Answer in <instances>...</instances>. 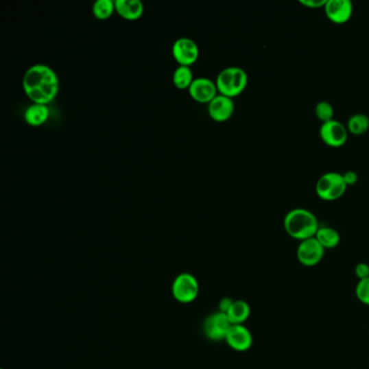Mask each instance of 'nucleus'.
<instances>
[{
    "instance_id": "obj_20",
    "label": "nucleus",
    "mask_w": 369,
    "mask_h": 369,
    "mask_svg": "<svg viewBox=\"0 0 369 369\" xmlns=\"http://www.w3.org/2000/svg\"><path fill=\"white\" fill-rule=\"evenodd\" d=\"M115 11V1L113 0H97L93 3V13L97 20H108Z\"/></svg>"
},
{
    "instance_id": "obj_11",
    "label": "nucleus",
    "mask_w": 369,
    "mask_h": 369,
    "mask_svg": "<svg viewBox=\"0 0 369 369\" xmlns=\"http://www.w3.org/2000/svg\"><path fill=\"white\" fill-rule=\"evenodd\" d=\"M252 333L245 325H232L226 337V342L234 351L246 352L252 346Z\"/></svg>"
},
{
    "instance_id": "obj_17",
    "label": "nucleus",
    "mask_w": 369,
    "mask_h": 369,
    "mask_svg": "<svg viewBox=\"0 0 369 369\" xmlns=\"http://www.w3.org/2000/svg\"><path fill=\"white\" fill-rule=\"evenodd\" d=\"M316 239L318 243H321L323 248L333 249L336 248L340 243V234L337 230L331 226H320Z\"/></svg>"
},
{
    "instance_id": "obj_15",
    "label": "nucleus",
    "mask_w": 369,
    "mask_h": 369,
    "mask_svg": "<svg viewBox=\"0 0 369 369\" xmlns=\"http://www.w3.org/2000/svg\"><path fill=\"white\" fill-rule=\"evenodd\" d=\"M49 113L50 112H49L48 106L34 103L26 108L24 119L29 126L39 127L46 123L49 118Z\"/></svg>"
},
{
    "instance_id": "obj_6",
    "label": "nucleus",
    "mask_w": 369,
    "mask_h": 369,
    "mask_svg": "<svg viewBox=\"0 0 369 369\" xmlns=\"http://www.w3.org/2000/svg\"><path fill=\"white\" fill-rule=\"evenodd\" d=\"M325 256V249L316 237L299 241L297 248L298 261L303 267H312L318 265Z\"/></svg>"
},
{
    "instance_id": "obj_13",
    "label": "nucleus",
    "mask_w": 369,
    "mask_h": 369,
    "mask_svg": "<svg viewBox=\"0 0 369 369\" xmlns=\"http://www.w3.org/2000/svg\"><path fill=\"white\" fill-rule=\"evenodd\" d=\"M235 106L233 99L226 95H218L208 104V113L213 121L224 123L233 115Z\"/></svg>"
},
{
    "instance_id": "obj_3",
    "label": "nucleus",
    "mask_w": 369,
    "mask_h": 369,
    "mask_svg": "<svg viewBox=\"0 0 369 369\" xmlns=\"http://www.w3.org/2000/svg\"><path fill=\"white\" fill-rule=\"evenodd\" d=\"M215 85L220 95L233 99L246 89L248 85V75L241 67H226L219 73Z\"/></svg>"
},
{
    "instance_id": "obj_5",
    "label": "nucleus",
    "mask_w": 369,
    "mask_h": 369,
    "mask_svg": "<svg viewBox=\"0 0 369 369\" xmlns=\"http://www.w3.org/2000/svg\"><path fill=\"white\" fill-rule=\"evenodd\" d=\"M172 296L180 303H191L200 295V283L194 275L181 273L176 277L171 286Z\"/></svg>"
},
{
    "instance_id": "obj_2",
    "label": "nucleus",
    "mask_w": 369,
    "mask_h": 369,
    "mask_svg": "<svg viewBox=\"0 0 369 369\" xmlns=\"http://www.w3.org/2000/svg\"><path fill=\"white\" fill-rule=\"evenodd\" d=\"M284 228L290 237L301 241L316 237L320 222L318 217L307 208H294L285 215Z\"/></svg>"
},
{
    "instance_id": "obj_19",
    "label": "nucleus",
    "mask_w": 369,
    "mask_h": 369,
    "mask_svg": "<svg viewBox=\"0 0 369 369\" xmlns=\"http://www.w3.org/2000/svg\"><path fill=\"white\" fill-rule=\"evenodd\" d=\"M172 80L176 87L180 90H189L192 82H194L192 69L189 67H180L176 69L172 76Z\"/></svg>"
},
{
    "instance_id": "obj_24",
    "label": "nucleus",
    "mask_w": 369,
    "mask_h": 369,
    "mask_svg": "<svg viewBox=\"0 0 369 369\" xmlns=\"http://www.w3.org/2000/svg\"><path fill=\"white\" fill-rule=\"evenodd\" d=\"M299 3L308 8H322L325 7L327 0H299Z\"/></svg>"
},
{
    "instance_id": "obj_4",
    "label": "nucleus",
    "mask_w": 369,
    "mask_h": 369,
    "mask_svg": "<svg viewBox=\"0 0 369 369\" xmlns=\"http://www.w3.org/2000/svg\"><path fill=\"white\" fill-rule=\"evenodd\" d=\"M346 185L344 175L340 172H326L318 178L316 185V194L318 198L326 202H333L344 196Z\"/></svg>"
},
{
    "instance_id": "obj_7",
    "label": "nucleus",
    "mask_w": 369,
    "mask_h": 369,
    "mask_svg": "<svg viewBox=\"0 0 369 369\" xmlns=\"http://www.w3.org/2000/svg\"><path fill=\"white\" fill-rule=\"evenodd\" d=\"M231 326L232 324L228 316L218 311L206 318L203 324V331L209 340H226V335L231 329Z\"/></svg>"
},
{
    "instance_id": "obj_14",
    "label": "nucleus",
    "mask_w": 369,
    "mask_h": 369,
    "mask_svg": "<svg viewBox=\"0 0 369 369\" xmlns=\"http://www.w3.org/2000/svg\"><path fill=\"white\" fill-rule=\"evenodd\" d=\"M116 12L127 21H136L143 14V3L140 0H116Z\"/></svg>"
},
{
    "instance_id": "obj_1",
    "label": "nucleus",
    "mask_w": 369,
    "mask_h": 369,
    "mask_svg": "<svg viewBox=\"0 0 369 369\" xmlns=\"http://www.w3.org/2000/svg\"><path fill=\"white\" fill-rule=\"evenodd\" d=\"M22 86L24 93L34 103L47 106L57 97L60 82L53 69L48 65L35 64L26 71Z\"/></svg>"
},
{
    "instance_id": "obj_22",
    "label": "nucleus",
    "mask_w": 369,
    "mask_h": 369,
    "mask_svg": "<svg viewBox=\"0 0 369 369\" xmlns=\"http://www.w3.org/2000/svg\"><path fill=\"white\" fill-rule=\"evenodd\" d=\"M355 296L359 302L369 305V277L365 280L359 281L355 287Z\"/></svg>"
},
{
    "instance_id": "obj_10",
    "label": "nucleus",
    "mask_w": 369,
    "mask_h": 369,
    "mask_svg": "<svg viewBox=\"0 0 369 369\" xmlns=\"http://www.w3.org/2000/svg\"><path fill=\"white\" fill-rule=\"evenodd\" d=\"M324 10L333 23H346L353 16V3L350 0H327Z\"/></svg>"
},
{
    "instance_id": "obj_23",
    "label": "nucleus",
    "mask_w": 369,
    "mask_h": 369,
    "mask_svg": "<svg viewBox=\"0 0 369 369\" xmlns=\"http://www.w3.org/2000/svg\"><path fill=\"white\" fill-rule=\"evenodd\" d=\"M355 276L359 278V281L365 280L369 277V264L365 263V262H359L357 264L355 270Z\"/></svg>"
},
{
    "instance_id": "obj_8",
    "label": "nucleus",
    "mask_w": 369,
    "mask_h": 369,
    "mask_svg": "<svg viewBox=\"0 0 369 369\" xmlns=\"http://www.w3.org/2000/svg\"><path fill=\"white\" fill-rule=\"evenodd\" d=\"M320 136L322 141L327 145L331 147H340L346 144L349 136V131L344 123L333 118L331 121L322 123Z\"/></svg>"
},
{
    "instance_id": "obj_18",
    "label": "nucleus",
    "mask_w": 369,
    "mask_h": 369,
    "mask_svg": "<svg viewBox=\"0 0 369 369\" xmlns=\"http://www.w3.org/2000/svg\"><path fill=\"white\" fill-rule=\"evenodd\" d=\"M346 128L350 134L361 136L369 129V115L364 113H355L348 119Z\"/></svg>"
},
{
    "instance_id": "obj_16",
    "label": "nucleus",
    "mask_w": 369,
    "mask_h": 369,
    "mask_svg": "<svg viewBox=\"0 0 369 369\" xmlns=\"http://www.w3.org/2000/svg\"><path fill=\"white\" fill-rule=\"evenodd\" d=\"M250 313H252V309L248 302L245 300H234L226 316L232 325H243L250 316Z\"/></svg>"
},
{
    "instance_id": "obj_9",
    "label": "nucleus",
    "mask_w": 369,
    "mask_h": 369,
    "mask_svg": "<svg viewBox=\"0 0 369 369\" xmlns=\"http://www.w3.org/2000/svg\"><path fill=\"white\" fill-rule=\"evenodd\" d=\"M172 56L180 67H189L194 64L200 58V48L191 38L182 37L176 40L172 47Z\"/></svg>"
},
{
    "instance_id": "obj_26",
    "label": "nucleus",
    "mask_w": 369,
    "mask_h": 369,
    "mask_svg": "<svg viewBox=\"0 0 369 369\" xmlns=\"http://www.w3.org/2000/svg\"><path fill=\"white\" fill-rule=\"evenodd\" d=\"M234 300L232 298L224 297L221 299L220 302H219V311L220 312L224 313L226 314L228 311L231 308L232 305H233Z\"/></svg>"
},
{
    "instance_id": "obj_12",
    "label": "nucleus",
    "mask_w": 369,
    "mask_h": 369,
    "mask_svg": "<svg viewBox=\"0 0 369 369\" xmlns=\"http://www.w3.org/2000/svg\"><path fill=\"white\" fill-rule=\"evenodd\" d=\"M191 97L200 103H209L218 95V88L215 82L209 78H200L194 80L189 88Z\"/></svg>"
},
{
    "instance_id": "obj_21",
    "label": "nucleus",
    "mask_w": 369,
    "mask_h": 369,
    "mask_svg": "<svg viewBox=\"0 0 369 369\" xmlns=\"http://www.w3.org/2000/svg\"><path fill=\"white\" fill-rule=\"evenodd\" d=\"M314 112H316V117L322 121V123L333 119V114H335L333 106L329 101H320V102L316 103Z\"/></svg>"
},
{
    "instance_id": "obj_25",
    "label": "nucleus",
    "mask_w": 369,
    "mask_h": 369,
    "mask_svg": "<svg viewBox=\"0 0 369 369\" xmlns=\"http://www.w3.org/2000/svg\"><path fill=\"white\" fill-rule=\"evenodd\" d=\"M342 175H344V181H346L348 187L355 184L357 182V180H359V175H357V172L353 171V170H348V171L344 172Z\"/></svg>"
}]
</instances>
